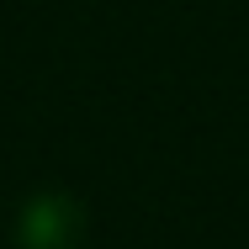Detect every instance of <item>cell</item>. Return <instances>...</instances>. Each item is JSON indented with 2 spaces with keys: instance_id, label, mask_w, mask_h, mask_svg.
<instances>
[{
  "instance_id": "obj_1",
  "label": "cell",
  "mask_w": 249,
  "mask_h": 249,
  "mask_svg": "<svg viewBox=\"0 0 249 249\" xmlns=\"http://www.w3.org/2000/svg\"><path fill=\"white\" fill-rule=\"evenodd\" d=\"M80 239V207L69 196H37L21 212V244L27 249H74Z\"/></svg>"
}]
</instances>
